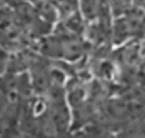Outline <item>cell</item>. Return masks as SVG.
Masks as SVG:
<instances>
[{
  "instance_id": "cell-1",
  "label": "cell",
  "mask_w": 145,
  "mask_h": 138,
  "mask_svg": "<svg viewBox=\"0 0 145 138\" xmlns=\"http://www.w3.org/2000/svg\"><path fill=\"white\" fill-rule=\"evenodd\" d=\"M10 103H11V100H10V99H8V97H7L4 93L0 90V114L6 110V107H7Z\"/></svg>"
},
{
  "instance_id": "cell-2",
  "label": "cell",
  "mask_w": 145,
  "mask_h": 138,
  "mask_svg": "<svg viewBox=\"0 0 145 138\" xmlns=\"http://www.w3.org/2000/svg\"><path fill=\"white\" fill-rule=\"evenodd\" d=\"M7 56L4 55V52H1L0 51V76L6 72V69H7Z\"/></svg>"
}]
</instances>
